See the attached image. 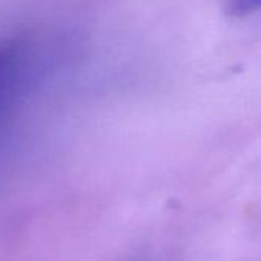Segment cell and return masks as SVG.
<instances>
[{
    "label": "cell",
    "instance_id": "7a4b0ae2",
    "mask_svg": "<svg viewBox=\"0 0 261 261\" xmlns=\"http://www.w3.org/2000/svg\"><path fill=\"white\" fill-rule=\"evenodd\" d=\"M226 13L233 17H246L261 10V0H224Z\"/></svg>",
    "mask_w": 261,
    "mask_h": 261
},
{
    "label": "cell",
    "instance_id": "6da1fadb",
    "mask_svg": "<svg viewBox=\"0 0 261 261\" xmlns=\"http://www.w3.org/2000/svg\"><path fill=\"white\" fill-rule=\"evenodd\" d=\"M36 71L34 46L27 37L0 40V114L25 94Z\"/></svg>",
    "mask_w": 261,
    "mask_h": 261
}]
</instances>
